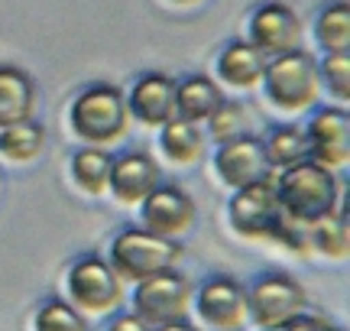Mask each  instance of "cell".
Returning a JSON list of instances; mask_svg holds the SVG:
<instances>
[{"label": "cell", "instance_id": "cell-15", "mask_svg": "<svg viewBox=\"0 0 350 331\" xmlns=\"http://www.w3.org/2000/svg\"><path fill=\"white\" fill-rule=\"evenodd\" d=\"M159 185V166L143 153H126L111 163V178L107 189L120 198V202H143L152 189Z\"/></svg>", "mask_w": 350, "mask_h": 331}, {"label": "cell", "instance_id": "cell-6", "mask_svg": "<svg viewBox=\"0 0 350 331\" xmlns=\"http://www.w3.org/2000/svg\"><path fill=\"white\" fill-rule=\"evenodd\" d=\"M301 308H305V289L286 273H266L247 293V315L266 331H279Z\"/></svg>", "mask_w": 350, "mask_h": 331}, {"label": "cell", "instance_id": "cell-18", "mask_svg": "<svg viewBox=\"0 0 350 331\" xmlns=\"http://www.w3.org/2000/svg\"><path fill=\"white\" fill-rule=\"evenodd\" d=\"M266 68V55H262L253 42H230L221 59H217V75L234 88H250L262 78Z\"/></svg>", "mask_w": 350, "mask_h": 331}, {"label": "cell", "instance_id": "cell-22", "mask_svg": "<svg viewBox=\"0 0 350 331\" xmlns=\"http://www.w3.org/2000/svg\"><path fill=\"white\" fill-rule=\"evenodd\" d=\"M111 156L98 150V146H85L72 156V176L88 195H100L107 189V178H111Z\"/></svg>", "mask_w": 350, "mask_h": 331}, {"label": "cell", "instance_id": "cell-5", "mask_svg": "<svg viewBox=\"0 0 350 331\" xmlns=\"http://www.w3.org/2000/svg\"><path fill=\"white\" fill-rule=\"evenodd\" d=\"M191 302V286L182 273L175 269H163L152 273L146 280L137 282L133 293V315H137L146 328H159L169 321H182Z\"/></svg>", "mask_w": 350, "mask_h": 331}, {"label": "cell", "instance_id": "cell-24", "mask_svg": "<svg viewBox=\"0 0 350 331\" xmlns=\"http://www.w3.org/2000/svg\"><path fill=\"white\" fill-rule=\"evenodd\" d=\"M308 241L318 254L325 256H347V247H350V237H347V215L344 211H334V215L321 217L314 221L308 228Z\"/></svg>", "mask_w": 350, "mask_h": 331}, {"label": "cell", "instance_id": "cell-31", "mask_svg": "<svg viewBox=\"0 0 350 331\" xmlns=\"http://www.w3.org/2000/svg\"><path fill=\"white\" fill-rule=\"evenodd\" d=\"M175 3H191V0H175Z\"/></svg>", "mask_w": 350, "mask_h": 331}, {"label": "cell", "instance_id": "cell-7", "mask_svg": "<svg viewBox=\"0 0 350 331\" xmlns=\"http://www.w3.org/2000/svg\"><path fill=\"white\" fill-rule=\"evenodd\" d=\"M227 211H230V228L243 237H275V230L286 217V211L279 208V198H275L273 178L237 189Z\"/></svg>", "mask_w": 350, "mask_h": 331}, {"label": "cell", "instance_id": "cell-25", "mask_svg": "<svg viewBox=\"0 0 350 331\" xmlns=\"http://www.w3.org/2000/svg\"><path fill=\"white\" fill-rule=\"evenodd\" d=\"M36 331H88V321L72 306L52 299L36 312Z\"/></svg>", "mask_w": 350, "mask_h": 331}, {"label": "cell", "instance_id": "cell-13", "mask_svg": "<svg viewBox=\"0 0 350 331\" xmlns=\"http://www.w3.org/2000/svg\"><path fill=\"white\" fill-rule=\"evenodd\" d=\"M198 315L211 328L234 331L247 319V293L240 289V282L227 276H214L201 286L198 293Z\"/></svg>", "mask_w": 350, "mask_h": 331}, {"label": "cell", "instance_id": "cell-2", "mask_svg": "<svg viewBox=\"0 0 350 331\" xmlns=\"http://www.w3.org/2000/svg\"><path fill=\"white\" fill-rule=\"evenodd\" d=\"M130 127V107L120 88L113 85H91L72 104V130L88 143H113Z\"/></svg>", "mask_w": 350, "mask_h": 331}, {"label": "cell", "instance_id": "cell-26", "mask_svg": "<svg viewBox=\"0 0 350 331\" xmlns=\"http://www.w3.org/2000/svg\"><path fill=\"white\" fill-rule=\"evenodd\" d=\"M318 81H325L334 98L347 101L350 98V52H327V59L318 68Z\"/></svg>", "mask_w": 350, "mask_h": 331}, {"label": "cell", "instance_id": "cell-29", "mask_svg": "<svg viewBox=\"0 0 350 331\" xmlns=\"http://www.w3.org/2000/svg\"><path fill=\"white\" fill-rule=\"evenodd\" d=\"M107 331H150L137 315H117V319L107 325Z\"/></svg>", "mask_w": 350, "mask_h": 331}, {"label": "cell", "instance_id": "cell-28", "mask_svg": "<svg viewBox=\"0 0 350 331\" xmlns=\"http://www.w3.org/2000/svg\"><path fill=\"white\" fill-rule=\"evenodd\" d=\"M279 331H338V328L327 319H321V315H301L299 312L295 319H288Z\"/></svg>", "mask_w": 350, "mask_h": 331}, {"label": "cell", "instance_id": "cell-30", "mask_svg": "<svg viewBox=\"0 0 350 331\" xmlns=\"http://www.w3.org/2000/svg\"><path fill=\"white\" fill-rule=\"evenodd\" d=\"M152 331H195L191 325H185V319L182 321H169V325H159V328H152Z\"/></svg>", "mask_w": 350, "mask_h": 331}, {"label": "cell", "instance_id": "cell-11", "mask_svg": "<svg viewBox=\"0 0 350 331\" xmlns=\"http://www.w3.org/2000/svg\"><path fill=\"white\" fill-rule=\"evenodd\" d=\"M139 217H143V228L152 230V234L178 237L195 221V202L178 185H156L139 202Z\"/></svg>", "mask_w": 350, "mask_h": 331}, {"label": "cell", "instance_id": "cell-17", "mask_svg": "<svg viewBox=\"0 0 350 331\" xmlns=\"http://www.w3.org/2000/svg\"><path fill=\"white\" fill-rule=\"evenodd\" d=\"M224 94L211 78L191 75L175 85V117H182L188 124H201L221 107Z\"/></svg>", "mask_w": 350, "mask_h": 331}, {"label": "cell", "instance_id": "cell-16", "mask_svg": "<svg viewBox=\"0 0 350 331\" xmlns=\"http://www.w3.org/2000/svg\"><path fill=\"white\" fill-rule=\"evenodd\" d=\"M33 104H36V88L29 75L16 65H0V127L29 120Z\"/></svg>", "mask_w": 350, "mask_h": 331}, {"label": "cell", "instance_id": "cell-19", "mask_svg": "<svg viewBox=\"0 0 350 331\" xmlns=\"http://www.w3.org/2000/svg\"><path fill=\"white\" fill-rule=\"evenodd\" d=\"M46 146V130L33 120H20L10 127H0V153L13 163H29L36 159Z\"/></svg>", "mask_w": 350, "mask_h": 331}, {"label": "cell", "instance_id": "cell-14", "mask_svg": "<svg viewBox=\"0 0 350 331\" xmlns=\"http://www.w3.org/2000/svg\"><path fill=\"white\" fill-rule=\"evenodd\" d=\"M126 107L130 114L150 124V127H163L165 120L175 117V81L169 75H159V72H150L143 75L133 85L130 98H126Z\"/></svg>", "mask_w": 350, "mask_h": 331}, {"label": "cell", "instance_id": "cell-8", "mask_svg": "<svg viewBox=\"0 0 350 331\" xmlns=\"http://www.w3.org/2000/svg\"><path fill=\"white\" fill-rule=\"evenodd\" d=\"M214 169L230 189H243V185H256V182L273 178V166L266 159L262 140L260 137H247V133H240V137L217 146Z\"/></svg>", "mask_w": 350, "mask_h": 331}, {"label": "cell", "instance_id": "cell-27", "mask_svg": "<svg viewBox=\"0 0 350 331\" xmlns=\"http://www.w3.org/2000/svg\"><path fill=\"white\" fill-rule=\"evenodd\" d=\"M208 133H211L217 143H227L243 133V107L230 101H221V107L208 117Z\"/></svg>", "mask_w": 350, "mask_h": 331}, {"label": "cell", "instance_id": "cell-12", "mask_svg": "<svg viewBox=\"0 0 350 331\" xmlns=\"http://www.w3.org/2000/svg\"><path fill=\"white\" fill-rule=\"evenodd\" d=\"M250 36L262 55H282L299 46L301 23L286 3H262L250 16Z\"/></svg>", "mask_w": 350, "mask_h": 331}, {"label": "cell", "instance_id": "cell-1", "mask_svg": "<svg viewBox=\"0 0 350 331\" xmlns=\"http://www.w3.org/2000/svg\"><path fill=\"white\" fill-rule=\"evenodd\" d=\"M279 208L286 211V217L308 224L334 215L340 202V182L334 178L331 169L312 163V159H301V163L282 169V176L273 182Z\"/></svg>", "mask_w": 350, "mask_h": 331}, {"label": "cell", "instance_id": "cell-10", "mask_svg": "<svg viewBox=\"0 0 350 331\" xmlns=\"http://www.w3.org/2000/svg\"><path fill=\"white\" fill-rule=\"evenodd\" d=\"M308 159L325 169H338L350 156V114L344 107H321L305 130Z\"/></svg>", "mask_w": 350, "mask_h": 331}, {"label": "cell", "instance_id": "cell-23", "mask_svg": "<svg viewBox=\"0 0 350 331\" xmlns=\"http://www.w3.org/2000/svg\"><path fill=\"white\" fill-rule=\"evenodd\" d=\"M266 159L273 169H288V166L308 159V146H305V133L295 127H275L269 140H262Z\"/></svg>", "mask_w": 350, "mask_h": 331}, {"label": "cell", "instance_id": "cell-20", "mask_svg": "<svg viewBox=\"0 0 350 331\" xmlns=\"http://www.w3.org/2000/svg\"><path fill=\"white\" fill-rule=\"evenodd\" d=\"M163 143L165 156H172L175 163H195L204 150V133H201L198 124H188L182 117H172L163 124Z\"/></svg>", "mask_w": 350, "mask_h": 331}, {"label": "cell", "instance_id": "cell-9", "mask_svg": "<svg viewBox=\"0 0 350 331\" xmlns=\"http://www.w3.org/2000/svg\"><path fill=\"white\" fill-rule=\"evenodd\" d=\"M68 293L72 302L85 312H107L120 302V276L100 256H81L68 269Z\"/></svg>", "mask_w": 350, "mask_h": 331}, {"label": "cell", "instance_id": "cell-4", "mask_svg": "<svg viewBox=\"0 0 350 331\" xmlns=\"http://www.w3.org/2000/svg\"><path fill=\"white\" fill-rule=\"evenodd\" d=\"M262 85L275 107L282 111H305L314 104L318 94V65L308 52L292 49L282 55H273V62L262 68Z\"/></svg>", "mask_w": 350, "mask_h": 331}, {"label": "cell", "instance_id": "cell-21", "mask_svg": "<svg viewBox=\"0 0 350 331\" xmlns=\"http://www.w3.org/2000/svg\"><path fill=\"white\" fill-rule=\"evenodd\" d=\"M318 42L325 52H350V7L347 0H334L327 3L321 16H318Z\"/></svg>", "mask_w": 350, "mask_h": 331}, {"label": "cell", "instance_id": "cell-3", "mask_svg": "<svg viewBox=\"0 0 350 331\" xmlns=\"http://www.w3.org/2000/svg\"><path fill=\"white\" fill-rule=\"evenodd\" d=\"M178 260H182V243L175 237H159L152 230H124L111 247V269L130 282H139L163 269H175Z\"/></svg>", "mask_w": 350, "mask_h": 331}]
</instances>
